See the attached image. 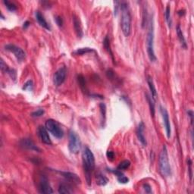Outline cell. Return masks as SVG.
I'll list each match as a JSON object with an SVG mask.
<instances>
[{
    "label": "cell",
    "mask_w": 194,
    "mask_h": 194,
    "mask_svg": "<svg viewBox=\"0 0 194 194\" xmlns=\"http://www.w3.org/2000/svg\"><path fill=\"white\" fill-rule=\"evenodd\" d=\"M83 158V168H84L85 176H86V182L88 185H91V181H92V173L95 168V157L93 153L88 147H86L83 152L82 155Z\"/></svg>",
    "instance_id": "obj_1"
},
{
    "label": "cell",
    "mask_w": 194,
    "mask_h": 194,
    "mask_svg": "<svg viewBox=\"0 0 194 194\" xmlns=\"http://www.w3.org/2000/svg\"><path fill=\"white\" fill-rule=\"evenodd\" d=\"M122 11V19H121V27L122 32L126 37H129L131 32V15L129 5L126 2H122L120 6Z\"/></svg>",
    "instance_id": "obj_2"
},
{
    "label": "cell",
    "mask_w": 194,
    "mask_h": 194,
    "mask_svg": "<svg viewBox=\"0 0 194 194\" xmlns=\"http://www.w3.org/2000/svg\"><path fill=\"white\" fill-rule=\"evenodd\" d=\"M146 49L150 61H156V56L154 51V21L153 17H151L149 21L148 34L146 37Z\"/></svg>",
    "instance_id": "obj_3"
},
{
    "label": "cell",
    "mask_w": 194,
    "mask_h": 194,
    "mask_svg": "<svg viewBox=\"0 0 194 194\" xmlns=\"http://www.w3.org/2000/svg\"><path fill=\"white\" fill-rule=\"evenodd\" d=\"M159 168L161 175L164 178H169L171 175V168L169 162L168 150L165 145L162 146L159 159Z\"/></svg>",
    "instance_id": "obj_4"
},
{
    "label": "cell",
    "mask_w": 194,
    "mask_h": 194,
    "mask_svg": "<svg viewBox=\"0 0 194 194\" xmlns=\"http://www.w3.org/2000/svg\"><path fill=\"white\" fill-rule=\"evenodd\" d=\"M81 149V141L78 135L73 130L68 135V150L72 154H77Z\"/></svg>",
    "instance_id": "obj_5"
},
{
    "label": "cell",
    "mask_w": 194,
    "mask_h": 194,
    "mask_svg": "<svg viewBox=\"0 0 194 194\" xmlns=\"http://www.w3.org/2000/svg\"><path fill=\"white\" fill-rule=\"evenodd\" d=\"M46 128L48 131L50 132L55 137L62 139L64 136V131L58 123L53 119H48L46 122Z\"/></svg>",
    "instance_id": "obj_6"
},
{
    "label": "cell",
    "mask_w": 194,
    "mask_h": 194,
    "mask_svg": "<svg viewBox=\"0 0 194 194\" xmlns=\"http://www.w3.org/2000/svg\"><path fill=\"white\" fill-rule=\"evenodd\" d=\"M5 50L9 51V52L13 53L17 60L19 62H22L23 60L25 58L26 53L21 48L18 47V46H15L14 44H8L5 46Z\"/></svg>",
    "instance_id": "obj_7"
},
{
    "label": "cell",
    "mask_w": 194,
    "mask_h": 194,
    "mask_svg": "<svg viewBox=\"0 0 194 194\" xmlns=\"http://www.w3.org/2000/svg\"><path fill=\"white\" fill-rule=\"evenodd\" d=\"M39 192L40 193L50 194L53 193L52 187L49 182V180L45 175H42L40 177V182H39Z\"/></svg>",
    "instance_id": "obj_8"
},
{
    "label": "cell",
    "mask_w": 194,
    "mask_h": 194,
    "mask_svg": "<svg viewBox=\"0 0 194 194\" xmlns=\"http://www.w3.org/2000/svg\"><path fill=\"white\" fill-rule=\"evenodd\" d=\"M66 75L67 70L65 67H62V68H58V69L55 71V74H54V84L56 86H61V85L65 82V78H66Z\"/></svg>",
    "instance_id": "obj_9"
},
{
    "label": "cell",
    "mask_w": 194,
    "mask_h": 194,
    "mask_svg": "<svg viewBox=\"0 0 194 194\" xmlns=\"http://www.w3.org/2000/svg\"><path fill=\"white\" fill-rule=\"evenodd\" d=\"M160 111L162 116L163 123H164V128H165L166 135H167V137L169 139V138L171 137V128L170 119H169L168 112V111L166 110V108L162 106H160Z\"/></svg>",
    "instance_id": "obj_10"
},
{
    "label": "cell",
    "mask_w": 194,
    "mask_h": 194,
    "mask_svg": "<svg viewBox=\"0 0 194 194\" xmlns=\"http://www.w3.org/2000/svg\"><path fill=\"white\" fill-rule=\"evenodd\" d=\"M37 132H38V135L40 139L43 143L46 144V145H52V141H51L50 136H49V133H48V130L45 127H39Z\"/></svg>",
    "instance_id": "obj_11"
},
{
    "label": "cell",
    "mask_w": 194,
    "mask_h": 194,
    "mask_svg": "<svg viewBox=\"0 0 194 194\" xmlns=\"http://www.w3.org/2000/svg\"><path fill=\"white\" fill-rule=\"evenodd\" d=\"M60 174L64 177L65 179H67L70 182L73 183L74 184L79 185V184H81V180L79 178L78 175H76V174L69 171H60Z\"/></svg>",
    "instance_id": "obj_12"
},
{
    "label": "cell",
    "mask_w": 194,
    "mask_h": 194,
    "mask_svg": "<svg viewBox=\"0 0 194 194\" xmlns=\"http://www.w3.org/2000/svg\"><path fill=\"white\" fill-rule=\"evenodd\" d=\"M20 146H21L22 148L26 149V150L37 152L40 151V149L34 144V143L33 142L31 139H28V138H24V139H21V140L20 141Z\"/></svg>",
    "instance_id": "obj_13"
},
{
    "label": "cell",
    "mask_w": 194,
    "mask_h": 194,
    "mask_svg": "<svg viewBox=\"0 0 194 194\" xmlns=\"http://www.w3.org/2000/svg\"><path fill=\"white\" fill-rule=\"evenodd\" d=\"M144 128H145V125H144V123L143 122H141L137 127V130H136V136H137L138 139H139V142L141 143V144H142L143 146H146L147 141H146V139L145 136H144V134H143Z\"/></svg>",
    "instance_id": "obj_14"
},
{
    "label": "cell",
    "mask_w": 194,
    "mask_h": 194,
    "mask_svg": "<svg viewBox=\"0 0 194 194\" xmlns=\"http://www.w3.org/2000/svg\"><path fill=\"white\" fill-rule=\"evenodd\" d=\"M73 24H74V30H75L76 34H77L78 38H82L83 36V30H82L81 24H80V20L78 19L75 15H73Z\"/></svg>",
    "instance_id": "obj_15"
},
{
    "label": "cell",
    "mask_w": 194,
    "mask_h": 194,
    "mask_svg": "<svg viewBox=\"0 0 194 194\" xmlns=\"http://www.w3.org/2000/svg\"><path fill=\"white\" fill-rule=\"evenodd\" d=\"M35 17L37 22L39 23V24H40L41 27H43V28L46 29V30H50V26L49 25V24L47 23L46 20L45 19L44 16H43V15H42L39 11H37V12H35Z\"/></svg>",
    "instance_id": "obj_16"
},
{
    "label": "cell",
    "mask_w": 194,
    "mask_h": 194,
    "mask_svg": "<svg viewBox=\"0 0 194 194\" xmlns=\"http://www.w3.org/2000/svg\"><path fill=\"white\" fill-rule=\"evenodd\" d=\"M147 83H148L149 87H150L152 98H153L154 100H156V97H157V91H156V86H155L153 78H152L150 76H148V77H147Z\"/></svg>",
    "instance_id": "obj_17"
},
{
    "label": "cell",
    "mask_w": 194,
    "mask_h": 194,
    "mask_svg": "<svg viewBox=\"0 0 194 194\" xmlns=\"http://www.w3.org/2000/svg\"><path fill=\"white\" fill-rule=\"evenodd\" d=\"M177 34H178V40H179L180 43H181V46H182V48H184V49H187V42H186L185 37H184V34H183L182 32V30H181V27H180L179 25L177 27Z\"/></svg>",
    "instance_id": "obj_18"
},
{
    "label": "cell",
    "mask_w": 194,
    "mask_h": 194,
    "mask_svg": "<svg viewBox=\"0 0 194 194\" xmlns=\"http://www.w3.org/2000/svg\"><path fill=\"white\" fill-rule=\"evenodd\" d=\"M58 193L61 194H70L73 193V190H71V187L68 184L65 183H62L59 184L58 190Z\"/></svg>",
    "instance_id": "obj_19"
},
{
    "label": "cell",
    "mask_w": 194,
    "mask_h": 194,
    "mask_svg": "<svg viewBox=\"0 0 194 194\" xmlns=\"http://www.w3.org/2000/svg\"><path fill=\"white\" fill-rule=\"evenodd\" d=\"M108 182V180L106 177L102 174L99 173L97 175V184L99 186H105L106 185L107 183Z\"/></svg>",
    "instance_id": "obj_20"
},
{
    "label": "cell",
    "mask_w": 194,
    "mask_h": 194,
    "mask_svg": "<svg viewBox=\"0 0 194 194\" xmlns=\"http://www.w3.org/2000/svg\"><path fill=\"white\" fill-rule=\"evenodd\" d=\"M95 52L94 49H91V48H88V47H85V48H80V49H77L76 51H74V54L77 55H85V54L87 53H90V52Z\"/></svg>",
    "instance_id": "obj_21"
},
{
    "label": "cell",
    "mask_w": 194,
    "mask_h": 194,
    "mask_svg": "<svg viewBox=\"0 0 194 194\" xmlns=\"http://www.w3.org/2000/svg\"><path fill=\"white\" fill-rule=\"evenodd\" d=\"M146 99L149 102V106H150V112H151V115L153 117H154L155 115V100L152 98V97H150L148 94H146Z\"/></svg>",
    "instance_id": "obj_22"
},
{
    "label": "cell",
    "mask_w": 194,
    "mask_h": 194,
    "mask_svg": "<svg viewBox=\"0 0 194 194\" xmlns=\"http://www.w3.org/2000/svg\"><path fill=\"white\" fill-rule=\"evenodd\" d=\"M103 45H104V47H105V49H106L107 52H108V53L110 54V55L111 56V58H112V60L114 61V56H113V52H112V51H111V46H110L109 39H108V37H105V38L104 39Z\"/></svg>",
    "instance_id": "obj_23"
},
{
    "label": "cell",
    "mask_w": 194,
    "mask_h": 194,
    "mask_svg": "<svg viewBox=\"0 0 194 194\" xmlns=\"http://www.w3.org/2000/svg\"><path fill=\"white\" fill-rule=\"evenodd\" d=\"M99 108H100L101 118H102V124H103L105 122V118H106V106L104 103H100Z\"/></svg>",
    "instance_id": "obj_24"
},
{
    "label": "cell",
    "mask_w": 194,
    "mask_h": 194,
    "mask_svg": "<svg viewBox=\"0 0 194 194\" xmlns=\"http://www.w3.org/2000/svg\"><path fill=\"white\" fill-rule=\"evenodd\" d=\"M164 17H165V21L167 22L168 25L169 27H171V9L169 6H167L164 12Z\"/></svg>",
    "instance_id": "obj_25"
},
{
    "label": "cell",
    "mask_w": 194,
    "mask_h": 194,
    "mask_svg": "<svg viewBox=\"0 0 194 194\" xmlns=\"http://www.w3.org/2000/svg\"><path fill=\"white\" fill-rule=\"evenodd\" d=\"M3 3H4L5 7L8 9V10H9L10 12H15V11L17 10V6L15 3L12 2L10 1H8V0H4Z\"/></svg>",
    "instance_id": "obj_26"
},
{
    "label": "cell",
    "mask_w": 194,
    "mask_h": 194,
    "mask_svg": "<svg viewBox=\"0 0 194 194\" xmlns=\"http://www.w3.org/2000/svg\"><path fill=\"white\" fill-rule=\"evenodd\" d=\"M130 166V162L129 160H124L122 162L119 163L118 166L117 167V169L120 171L127 170Z\"/></svg>",
    "instance_id": "obj_27"
},
{
    "label": "cell",
    "mask_w": 194,
    "mask_h": 194,
    "mask_svg": "<svg viewBox=\"0 0 194 194\" xmlns=\"http://www.w3.org/2000/svg\"><path fill=\"white\" fill-rule=\"evenodd\" d=\"M33 89H34V83H33V80H27L24 84V86H23V90H24L32 91Z\"/></svg>",
    "instance_id": "obj_28"
},
{
    "label": "cell",
    "mask_w": 194,
    "mask_h": 194,
    "mask_svg": "<svg viewBox=\"0 0 194 194\" xmlns=\"http://www.w3.org/2000/svg\"><path fill=\"white\" fill-rule=\"evenodd\" d=\"M7 74H9V76H10V77L14 80V81H15V80H16L17 73H16V71H15V69H13V68H9V71H7Z\"/></svg>",
    "instance_id": "obj_29"
},
{
    "label": "cell",
    "mask_w": 194,
    "mask_h": 194,
    "mask_svg": "<svg viewBox=\"0 0 194 194\" xmlns=\"http://www.w3.org/2000/svg\"><path fill=\"white\" fill-rule=\"evenodd\" d=\"M77 80H78L79 83H80V87L82 88L83 90H86V83H85L84 77L81 75H79L78 77H77Z\"/></svg>",
    "instance_id": "obj_30"
},
{
    "label": "cell",
    "mask_w": 194,
    "mask_h": 194,
    "mask_svg": "<svg viewBox=\"0 0 194 194\" xmlns=\"http://www.w3.org/2000/svg\"><path fill=\"white\" fill-rule=\"evenodd\" d=\"M45 111L43 109H41V108H40V109L37 110V111H34V112L31 114V116L34 118H39V117H41V116H43V115H44Z\"/></svg>",
    "instance_id": "obj_31"
},
{
    "label": "cell",
    "mask_w": 194,
    "mask_h": 194,
    "mask_svg": "<svg viewBox=\"0 0 194 194\" xmlns=\"http://www.w3.org/2000/svg\"><path fill=\"white\" fill-rule=\"evenodd\" d=\"M118 181L119 183H121V184H128V182H129V178H127L126 176H125V175H122V176L118 177Z\"/></svg>",
    "instance_id": "obj_32"
},
{
    "label": "cell",
    "mask_w": 194,
    "mask_h": 194,
    "mask_svg": "<svg viewBox=\"0 0 194 194\" xmlns=\"http://www.w3.org/2000/svg\"><path fill=\"white\" fill-rule=\"evenodd\" d=\"M0 68H1V70L2 72L4 73H7V71H9V68L8 67V65L5 63L4 60L1 59V64H0Z\"/></svg>",
    "instance_id": "obj_33"
},
{
    "label": "cell",
    "mask_w": 194,
    "mask_h": 194,
    "mask_svg": "<svg viewBox=\"0 0 194 194\" xmlns=\"http://www.w3.org/2000/svg\"><path fill=\"white\" fill-rule=\"evenodd\" d=\"M143 190H145L146 193H152V187L149 184H144L143 185Z\"/></svg>",
    "instance_id": "obj_34"
},
{
    "label": "cell",
    "mask_w": 194,
    "mask_h": 194,
    "mask_svg": "<svg viewBox=\"0 0 194 194\" xmlns=\"http://www.w3.org/2000/svg\"><path fill=\"white\" fill-rule=\"evenodd\" d=\"M55 23H56V24L58 26V27H62L63 20H62V18H61V17L55 16Z\"/></svg>",
    "instance_id": "obj_35"
},
{
    "label": "cell",
    "mask_w": 194,
    "mask_h": 194,
    "mask_svg": "<svg viewBox=\"0 0 194 194\" xmlns=\"http://www.w3.org/2000/svg\"><path fill=\"white\" fill-rule=\"evenodd\" d=\"M106 156L108 160L112 161L115 159V153L113 151H108L106 153Z\"/></svg>",
    "instance_id": "obj_36"
},
{
    "label": "cell",
    "mask_w": 194,
    "mask_h": 194,
    "mask_svg": "<svg viewBox=\"0 0 194 194\" xmlns=\"http://www.w3.org/2000/svg\"><path fill=\"white\" fill-rule=\"evenodd\" d=\"M187 164H188V167H189V171H190V174H189V176H190V181L192 180V177H193V175H192V161L190 160V159H188L187 160Z\"/></svg>",
    "instance_id": "obj_37"
},
{
    "label": "cell",
    "mask_w": 194,
    "mask_h": 194,
    "mask_svg": "<svg viewBox=\"0 0 194 194\" xmlns=\"http://www.w3.org/2000/svg\"><path fill=\"white\" fill-rule=\"evenodd\" d=\"M187 115H188L189 117L190 118V122H191V125H193V111H191V110H189L188 111H187Z\"/></svg>",
    "instance_id": "obj_38"
},
{
    "label": "cell",
    "mask_w": 194,
    "mask_h": 194,
    "mask_svg": "<svg viewBox=\"0 0 194 194\" xmlns=\"http://www.w3.org/2000/svg\"><path fill=\"white\" fill-rule=\"evenodd\" d=\"M30 22H29L28 21H25V22L24 23V25H23V28L24 29H27V27H29V26H30Z\"/></svg>",
    "instance_id": "obj_39"
},
{
    "label": "cell",
    "mask_w": 194,
    "mask_h": 194,
    "mask_svg": "<svg viewBox=\"0 0 194 194\" xmlns=\"http://www.w3.org/2000/svg\"><path fill=\"white\" fill-rule=\"evenodd\" d=\"M178 14L180 15V16H183V15H185V10H181V11H179V12H178Z\"/></svg>",
    "instance_id": "obj_40"
}]
</instances>
